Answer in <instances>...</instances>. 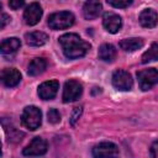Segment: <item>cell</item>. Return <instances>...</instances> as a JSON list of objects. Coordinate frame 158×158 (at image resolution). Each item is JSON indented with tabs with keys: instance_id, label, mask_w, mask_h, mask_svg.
<instances>
[{
	"instance_id": "1",
	"label": "cell",
	"mask_w": 158,
	"mask_h": 158,
	"mask_svg": "<svg viewBox=\"0 0 158 158\" xmlns=\"http://www.w3.org/2000/svg\"><path fill=\"white\" fill-rule=\"evenodd\" d=\"M59 44L64 56L69 59L84 57L90 49V43L81 40L77 33H64L59 37Z\"/></svg>"
},
{
	"instance_id": "2",
	"label": "cell",
	"mask_w": 158,
	"mask_h": 158,
	"mask_svg": "<svg viewBox=\"0 0 158 158\" xmlns=\"http://www.w3.org/2000/svg\"><path fill=\"white\" fill-rule=\"evenodd\" d=\"M21 122L28 130H37L42 122V112L37 106H26L21 114Z\"/></svg>"
},
{
	"instance_id": "3",
	"label": "cell",
	"mask_w": 158,
	"mask_h": 158,
	"mask_svg": "<svg viewBox=\"0 0 158 158\" xmlns=\"http://www.w3.org/2000/svg\"><path fill=\"white\" fill-rule=\"evenodd\" d=\"M74 15L70 11H59L48 16V26L52 30H64L74 23Z\"/></svg>"
},
{
	"instance_id": "4",
	"label": "cell",
	"mask_w": 158,
	"mask_h": 158,
	"mask_svg": "<svg viewBox=\"0 0 158 158\" xmlns=\"http://www.w3.org/2000/svg\"><path fill=\"white\" fill-rule=\"evenodd\" d=\"M94 158H118V147L112 142H100L91 149Z\"/></svg>"
},
{
	"instance_id": "5",
	"label": "cell",
	"mask_w": 158,
	"mask_h": 158,
	"mask_svg": "<svg viewBox=\"0 0 158 158\" xmlns=\"http://www.w3.org/2000/svg\"><path fill=\"white\" fill-rule=\"evenodd\" d=\"M137 79H138L139 89L147 91L158 83V70L154 68L142 69L137 73Z\"/></svg>"
},
{
	"instance_id": "6",
	"label": "cell",
	"mask_w": 158,
	"mask_h": 158,
	"mask_svg": "<svg viewBox=\"0 0 158 158\" xmlns=\"http://www.w3.org/2000/svg\"><path fill=\"white\" fill-rule=\"evenodd\" d=\"M81 94H83V85L78 80L70 79L64 84L62 99L64 102H72L78 100L81 96Z\"/></svg>"
},
{
	"instance_id": "7",
	"label": "cell",
	"mask_w": 158,
	"mask_h": 158,
	"mask_svg": "<svg viewBox=\"0 0 158 158\" xmlns=\"http://www.w3.org/2000/svg\"><path fill=\"white\" fill-rule=\"evenodd\" d=\"M112 85L121 91H127L131 90L133 86V79L131 77V74L123 69H118L112 74Z\"/></svg>"
},
{
	"instance_id": "8",
	"label": "cell",
	"mask_w": 158,
	"mask_h": 158,
	"mask_svg": "<svg viewBox=\"0 0 158 158\" xmlns=\"http://www.w3.org/2000/svg\"><path fill=\"white\" fill-rule=\"evenodd\" d=\"M48 149L46 139L42 137H35L22 151L23 156L27 157H33V156H43Z\"/></svg>"
},
{
	"instance_id": "9",
	"label": "cell",
	"mask_w": 158,
	"mask_h": 158,
	"mask_svg": "<svg viewBox=\"0 0 158 158\" xmlns=\"http://www.w3.org/2000/svg\"><path fill=\"white\" fill-rule=\"evenodd\" d=\"M43 10L41 7V5L38 2H31L23 12V20L28 26H35L40 22L41 17H42Z\"/></svg>"
},
{
	"instance_id": "10",
	"label": "cell",
	"mask_w": 158,
	"mask_h": 158,
	"mask_svg": "<svg viewBox=\"0 0 158 158\" xmlns=\"http://www.w3.org/2000/svg\"><path fill=\"white\" fill-rule=\"evenodd\" d=\"M102 25L105 27V30L110 33H116L121 30V26H122V20L121 17L112 12V11H107L102 16Z\"/></svg>"
},
{
	"instance_id": "11",
	"label": "cell",
	"mask_w": 158,
	"mask_h": 158,
	"mask_svg": "<svg viewBox=\"0 0 158 158\" xmlns=\"http://www.w3.org/2000/svg\"><path fill=\"white\" fill-rule=\"evenodd\" d=\"M59 83L57 80H48L38 86V95L42 100H52L58 91Z\"/></svg>"
},
{
	"instance_id": "12",
	"label": "cell",
	"mask_w": 158,
	"mask_h": 158,
	"mask_svg": "<svg viewBox=\"0 0 158 158\" xmlns=\"http://www.w3.org/2000/svg\"><path fill=\"white\" fill-rule=\"evenodd\" d=\"M1 81L7 88H14L21 81V73L15 68H5L1 72Z\"/></svg>"
},
{
	"instance_id": "13",
	"label": "cell",
	"mask_w": 158,
	"mask_h": 158,
	"mask_svg": "<svg viewBox=\"0 0 158 158\" xmlns=\"http://www.w3.org/2000/svg\"><path fill=\"white\" fill-rule=\"evenodd\" d=\"M139 23L146 28H153L158 23V14L153 9H144L139 14Z\"/></svg>"
},
{
	"instance_id": "14",
	"label": "cell",
	"mask_w": 158,
	"mask_h": 158,
	"mask_svg": "<svg viewBox=\"0 0 158 158\" xmlns=\"http://www.w3.org/2000/svg\"><path fill=\"white\" fill-rule=\"evenodd\" d=\"M102 10V5L99 1H86L83 6V15L86 20L96 19Z\"/></svg>"
},
{
	"instance_id": "15",
	"label": "cell",
	"mask_w": 158,
	"mask_h": 158,
	"mask_svg": "<svg viewBox=\"0 0 158 158\" xmlns=\"http://www.w3.org/2000/svg\"><path fill=\"white\" fill-rule=\"evenodd\" d=\"M25 40H26V43H27L28 46L40 47V46H43V44L47 43V41H48V35L44 33V32H41V31H33V32L26 33Z\"/></svg>"
},
{
	"instance_id": "16",
	"label": "cell",
	"mask_w": 158,
	"mask_h": 158,
	"mask_svg": "<svg viewBox=\"0 0 158 158\" xmlns=\"http://www.w3.org/2000/svg\"><path fill=\"white\" fill-rule=\"evenodd\" d=\"M144 44V41L139 37H131V38H123L120 41L118 46L125 52H135L137 49H141Z\"/></svg>"
},
{
	"instance_id": "17",
	"label": "cell",
	"mask_w": 158,
	"mask_h": 158,
	"mask_svg": "<svg viewBox=\"0 0 158 158\" xmlns=\"http://www.w3.org/2000/svg\"><path fill=\"white\" fill-rule=\"evenodd\" d=\"M20 47H21L20 40L16 38V37H10V38H5L1 42L0 51H1L2 54H12L17 49H20Z\"/></svg>"
},
{
	"instance_id": "18",
	"label": "cell",
	"mask_w": 158,
	"mask_h": 158,
	"mask_svg": "<svg viewBox=\"0 0 158 158\" xmlns=\"http://www.w3.org/2000/svg\"><path fill=\"white\" fill-rule=\"evenodd\" d=\"M116 54H117L116 48L112 44H110V43L101 44L100 48H99V52H98L99 58L101 60H104V62H107V63L114 62V59L116 58Z\"/></svg>"
},
{
	"instance_id": "19",
	"label": "cell",
	"mask_w": 158,
	"mask_h": 158,
	"mask_svg": "<svg viewBox=\"0 0 158 158\" xmlns=\"http://www.w3.org/2000/svg\"><path fill=\"white\" fill-rule=\"evenodd\" d=\"M47 68V60L44 58H35L30 62L28 64V69H27V73L28 75L31 77H36V75H40L42 74Z\"/></svg>"
},
{
	"instance_id": "20",
	"label": "cell",
	"mask_w": 158,
	"mask_h": 158,
	"mask_svg": "<svg viewBox=\"0 0 158 158\" xmlns=\"http://www.w3.org/2000/svg\"><path fill=\"white\" fill-rule=\"evenodd\" d=\"M153 60H158V43L157 42L152 43L148 51H146L142 56V63H148Z\"/></svg>"
},
{
	"instance_id": "21",
	"label": "cell",
	"mask_w": 158,
	"mask_h": 158,
	"mask_svg": "<svg viewBox=\"0 0 158 158\" xmlns=\"http://www.w3.org/2000/svg\"><path fill=\"white\" fill-rule=\"evenodd\" d=\"M47 118H48V122L56 125L60 121V114L57 109H49V111L47 112Z\"/></svg>"
},
{
	"instance_id": "22",
	"label": "cell",
	"mask_w": 158,
	"mask_h": 158,
	"mask_svg": "<svg viewBox=\"0 0 158 158\" xmlns=\"http://www.w3.org/2000/svg\"><path fill=\"white\" fill-rule=\"evenodd\" d=\"M107 4L114 6V7H118V9H125L128 5L132 4L131 0H107Z\"/></svg>"
},
{
	"instance_id": "23",
	"label": "cell",
	"mask_w": 158,
	"mask_h": 158,
	"mask_svg": "<svg viewBox=\"0 0 158 158\" xmlns=\"http://www.w3.org/2000/svg\"><path fill=\"white\" fill-rule=\"evenodd\" d=\"M81 112H83V107H81V106H77V107H74L73 114H72V116H70V123H72V125H74V123L78 121V118L80 117Z\"/></svg>"
},
{
	"instance_id": "24",
	"label": "cell",
	"mask_w": 158,
	"mask_h": 158,
	"mask_svg": "<svg viewBox=\"0 0 158 158\" xmlns=\"http://www.w3.org/2000/svg\"><path fill=\"white\" fill-rule=\"evenodd\" d=\"M25 5V1L23 0H11L9 2V6L12 9V10H19L20 7H22Z\"/></svg>"
},
{
	"instance_id": "25",
	"label": "cell",
	"mask_w": 158,
	"mask_h": 158,
	"mask_svg": "<svg viewBox=\"0 0 158 158\" xmlns=\"http://www.w3.org/2000/svg\"><path fill=\"white\" fill-rule=\"evenodd\" d=\"M149 152H151L152 158H158V141H154V142L152 143Z\"/></svg>"
},
{
	"instance_id": "26",
	"label": "cell",
	"mask_w": 158,
	"mask_h": 158,
	"mask_svg": "<svg viewBox=\"0 0 158 158\" xmlns=\"http://www.w3.org/2000/svg\"><path fill=\"white\" fill-rule=\"evenodd\" d=\"M10 20H11V19H10V16L2 12V14L0 15V28H4V27L6 26V23H7V22H10Z\"/></svg>"
}]
</instances>
